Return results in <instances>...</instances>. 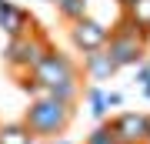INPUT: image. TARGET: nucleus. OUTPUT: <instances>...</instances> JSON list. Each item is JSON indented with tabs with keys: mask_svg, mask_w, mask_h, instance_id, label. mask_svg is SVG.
Returning <instances> with one entry per match:
<instances>
[{
	"mask_svg": "<svg viewBox=\"0 0 150 144\" xmlns=\"http://www.w3.org/2000/svg\"><path fill=\"white\" fill-rule=\"evenodd\" d=\"M30 77L43 84L50 91V97H57V101L64 104H77L83 94V80H80V64H77L70 54L50 47L43 57L37 60V67L30 70Z\"/></svg>",
	"mask_w": 150,
	"mask_h": 144,
	"instance_id": "1",
	"label": "nucleus"
},
{
	"mask_svg": "<svg viewBox=\"0 0 150 144\" xmlns=\"http://www.w3.org/2000/svg\"><path fill=\"white\" fill-rule=\"evenodd\" d=\"M74 114H77V104H64L57 97H40V101L27 104L23 124L37 141H54L67 134V128L74 124Z\"/></svg>",
	"mask_w": 150,
	"mask_h": 144,
	"instance_id": "2",
	"label": "nucleus"
},
{
	"mask_svg": "<svg viewBox=\"0 0 150 144\" xmlns=\"http://www.w3.org/2000/svg\"><path fill=\"white\" fill-rule=\"evenodd\" d=\"M110 54V60L120 67H137L147 60V50H150V37L144 30H137L134 24H130L127 14H120V20L110 27V37H107V47H103Z\"/></svg>",
	"mask_w": 150,
	"mask_h": 144,
	"instance_id": "3",
	"label": "nucleus"
},
{
	"mask_svg": "<svg viewBox=\"0 0 150 144\" xmlns=\"http://www.w3.org/2000/svg\"><path fill=\"white\" fill-rule=\"evenodd\" d=\"M50 50V40L40 27H33L30 34H20V37H10L4 47V64L7 70L17 77V74H30L37 67V60Z\"/></svg>",
	"mask_w": 150,
	"mask_h": 144,
	"instance_id": "4",
	"label": "nucleus"
},
{
	"mask_svg": "<svg viewBox=\"0 0 150 144\" xmlns=\"http://www.w3.org/2000/svg\"><path fill=\"white\" fill-rule=\"evenodd\" d=\"M110 134L117 138V144H144L150 131V114L144 111H120L107 121Z\"/></svg>",
	"mask_w": 150,
	"mask_h": 144,
	"instance_id": "5",
	"label": "nucleus"
},
{
	"mask_svg": "<svg viewBox=\"0 0 150 144\" xmlns=\"http://www.w3.org/2000/svg\"><path fill=\"white\" fill-rule=\"evenodd\" d=\"M107 37H110V27H107V24H100V20H93L90 14L70 24V44H74L80 54L103 50V47H107Z\"/></svg>",
	"mask_w": 150,
	"mask_h": 144,
	"instance_id": "6",
	"label": "nucleus"
},
{
	"mask_svg": "<svg viewBox=\"0 0 150 144\" xmlns=\"http://www.w3.org/2000/svg\"><path fill=\"white\" fill-rule=\"evenodd\" d=\"M33 27H37V20H33L20 4H10V0L0 4V30L7 34V40H10V37H20V34H30Z\"/></svg>",
	"mask_w": 150,
	"mask_h": 144,
	"instance_id": "7",
	"label": "nucleus"
},
{
	"mask_svg": "<svg viewBox=\"0 0 150 144\" xmlns=\"http://www.w3.org/2000/svg\"><path fill=\"white\" fill-rule=\"evenodd\" d=\"M80 74H87L90 84H100V87H103V80H110L113 74H117V64L110 60L107 50H93V54H83Z\"/></svg>",
	"mask_w": 150,
	"mask_h": 144,
	"instance_id": "8",
	"label": "nucleus"
},
{
	"mask_svg": "<svg viewBox=\"0 0 150 144\" xmlns=\"http://www.w3.org/2000/svg\"><path fill=\"white\" fill-rule=\"evenodd\" d=\"M0 144H33V134L23 121H7L0 124Z\"/></svg>",
	"mask_w": 150,
	"mask_h": 144,
	"instance_id": "9",
	"label": "nucleus"
},
{
	"mask_svg": "<svg viewBox=\"0 0 150 144\" xmlns=\"http://www.w3.org/2000/svg\"><path fill=\"white\" fill-rule=\"evenodd\" d=\"M103 94H107V91H103L100 84H87V91L80 94V97H87V107H90V114H93L100 124L107 121V114H110V111H107V101H103Z\"/></svg>",
	"mask_w": 150,
	"mask_h": 144,
	"instance_id": "10",
	"label": "nucleus"
},
{
	"mask_svg": "<svg viewBox=\"0 0 150 144\" xmlns=\"http://www.w3.org/2000/svg\"><path fill=\"white\" fill-rule=\"evenodd\" d=\"M87 7H90L87 0H64V4L57 7V14L64 17L67 24H74V20H80V17H87Z\"/></svg>",
	"mask_w": 150,
	"mask_h": 144,
	"instance_id": "11",
	"label": "nucleus"
},
{
	"mask_svg": "<svg viewBox=\"0 0 150 144\" xmlns=\"http://www.w3.org/2000/svg\"><path fill=\"white\" fill-rule=\"evenodd\" d=\"M17 87H20L23 94L30 97V101H40V97H50V91L43 84H37V80H33L30 74H17Z\"/></svg>",
	"mask_w": 150,
	"mask_h": 144,
	"instance_id": "12",
	"label": "nucleus"
},
{
	"mask_svg": "<svg viewBox=\"0 0 150 144\" xmlns=\"http://www.w3.org/2000/svg\"><path fill=\"white\" fill-rule=\"evenodd\" d=\"M83 144H117V138L110 134L107 121H103V124H97V128H93V131H90V134L83 138Z\"/></svg>",
	"mask_w": 150,
	"mask_h": 144,
	"instance_id": "13",
	"label": "nucleus"
},
{
	"mask_svg": "<svg viewBox=\"0 0 150 144\" xmlns=\"http://www.w3.org/2000/svg\"><path fill=\"white\" fill-rule=\"evenodd\" d=\"M103 101H107V111H110V107H120V104H123V94H120V91H107Z\"/></svg>",
	"mask_w": 150,
	"mask_h": 144,
	"instance_id": "14",
	"label": "nucleus"
},
{
	"mask_svg": "<svg viewBox=\"0 0 150 144\" xmlns=\"http://www.w3.org/2000/svg\"><path fill=\"white\" fill-rule=\"evenodd\" d=\"M117 4H120V10H130V7H137L140 0H117Z\"/></svg>",
	"mask_w": 150,
	"mask_h": 144,
	"instance_id": "15",
	"label": "nucleus"
},
{
	"mask_svg": "<svg viewBox=\"0 0 150 144\" xmlns=\"http://www.w3.org/2000/svg\"><path fill=\"white\" fill-rule=\"evenodd\" d=\"M43 144H74V141H67V138H54V141H43Z\"/></svg>",
	"mask_w": 150,
	"mask_h": 144,
	"instance_id": "16",
	"label": "nucleus"
},
{
	"mask_svg": "<svg viewBox=\"0 0 150 144\" xmlns=\"http://www.w3.org/2000/svg\"><path fill=\"white\" fill-rule=\"evenodd\" d=\"M47 4H54V7H60V4H64V0H47Z\"/></svg>",
	"mask_w": 150,
	"mask_h": 144,
	"instance_id": "17",
	"label": "nucleus"
},
{
	"mask_svg": "<svg viewBox=\"0 0 150 144\" xmlns=\"http://www.w3.org/2000/svg\"><path fill=\"white\" fill-rule=\"evenodd\" d=\"M144 64H147V70H150V54H147V60H144Z\"/></svg>",
	"mask_w": 150,
	"mask_h": 144,
	"instance_id": "18",
	"label": "nucleus"
},
{
	"mask_svg": "<svg viewBox=\"0 0 150 144\" xmlns=\"http://www.w3.org/2000/svg\"><path fill=\"white\" fill-rule=\"evenodd\" d=\"M0 4H4V0H0Z\"/></svg>",
	"mask_w": 150,
	"mask_h": 144,
	"instance_id": "19",
	"label": "nucleus"
}]
</instances>
